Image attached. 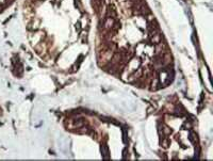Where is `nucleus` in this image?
<instances>
[{"mask_svg":"<svg viewBox=\"0 0 213 161\" xmlns=\"http://www.w3.org/2000/svg\"><path fill=\"white\" fill-rule=\"evenodd\" d=\"M101 152H102V155H103V158L104 159H109V150H108V147L106 145H103L101 147Z\"/></svg>","mask_w":213,"mask_h":161,"instance_id":"obj_3","label":"nucleus"},{"mask_svg":"<svg viewBox=\"0 0 213 161\" xmlns=\"http://www.w3.org/2000/svg\"><path fill=\"white\" fill-rule=\"evenodd\" d=\"M152 43L153 44H159L160 43V41H161V36H160V34H156V35H153V37H152Z\"/></svg>","mask_w":213,"mask_h":161,"instance_id":"obj_4","label":"nucleus"},{"mask_svg":"<svg viewBox=\"0 0 213 161\" xmlns=\"http://www.w3.org/2000/svg\"><path fill=\"white\" fill-rule=\"evenodd\" d=\"M163 61H164V62H163V63H164L165 65H166V64H168V63L171 62V56H169L168 54H165V56H164V59H163Z\"/></svg>","mask_w":213,"mask_h":161,"instance_id":"obj_5","label":"nucleus"},{"mask_svg":"<svg viewBox=\"0 0 213 161\" xmlns=\"http://www.w3.org/2000/svg\"><path fill=\"white\" fill-rule=\"evenodd\" d=\"M114 25V20L112 17H108L106 19V22H104V28L106 29H111Z\"/></svg>","mask_w":213,"mask_h":161,"instance_id":"obj_1","label":"nucleus"},{"mask_svg":"<svg viewBox=\"0 0 213 161\" xmlns=\"http://www.w3.org/2000/svg\"><path fill=\"white\" fill-rule=\"evenodd\" d=\"M163 131H164L165 134H169V133H171V129H169L168 127H164V130H163Z\"/></svg>","mask_w":213,"mask_h":161,"instance_id":"obj_6","label":"nucleus"},{"mask_svg":"<svg viewBox=\"0 0 213 161\" xmlns=\"http://www.w3.org/2000/svg\"><path fill=\"white\" fill-rule=\"evenodd\" d=\"M112 56H113V51L112 50H108V51L103 52V54H102V59H103L104 61H110L112 59Z\"/></svg>","mask_w":213,"mask_h":161,"instance_id":"obj_2","label":"nucleus"}]
</instances>
